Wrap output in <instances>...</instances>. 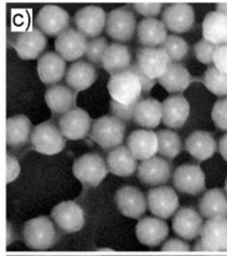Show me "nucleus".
<instances>
[{
    "instance_id": "dca6fc26",
    "label": "nucleus",
    "mask_w": 227,
    "mask_h": 256,
    "mask_svg": "<svg viewBox=\"0 0 227 256\" xmlns=\"http://www.w3.org/2000/svg\"><path fill=\"white\" fill-rule=\"evenodd\" d=\"M46 46H48V38L45 34L41 32L39 28L23 31L15 36L14 50L17 51L18 56L24 61L40 58Z\"/></svg>"
},
{
    "instance_id": "58836bf2",
    "label": "nucleus",
    "mask_w": 227,
    "mask_h": 256,
    "mask_svg": "<svg viewBox=\"0 0 227 256\" xmlns=\"http://www.w3.org/2000/svg\"><path fill=\"white\" fill-rule=\"evenodd\" d=\"M108 42H107L106 38H96L92 40L88 41L87 44V50H86V54L88 61L92 64H97V66H102V58H103V54L106 52V50L108 48Z\"/></svg>"
},
{
    "instance_id": "6e6552de",
    "label": "nucleus",
    "mask_w": 227,
    "mask_h": 256,
    "mask_svg": "<svg viewBox=\"0 0 227 256\" xmlns=\"http://www.w3.org/2000/svg\"><path fill=\"white\" fill-rule=\"evenodd\" d=\"M71 18L69 12L57 5H45L39 10L35 25L46 36H59L69 30Z\"/></svg>"
},
{
    "instance_id": "c03bdc74",
    "label": "nucleus",
    "mask_w": 227,
    "mask_h": 256,
    "mask_svg": "<svg viewBox=\"0 0 227 256\" xmlns=\"http://www.w3.org/2000/svg\"><path fill=\"white\" fill-rule=\"evenodd\" d=\"M192 248L190 246L184 239H177V238H173L161 244V250L163 252H190Z\"/></svg>"
},
{
    "instance_id": "f257e3e1",
    "label": "nucleus",
    "mask_w": 227,
    "mask_h": 256,
    "mask_svg": "<svg viewBox=\"0 0 227 256\" xmlns=\"http://www.w3.org/2000/svg\"><path fill=\"white\" fill-rule=\"evenodd\" d=\"M56 224L51 218L45 216H36L25 223L23 229V238L26 246L31 250H48L56 244Z\"/></svg>"
},
{
    "instance_id": "7c9ffc66",
    "label": "nucleus",
    "mask_w": 227,
    "mask_h": 256,
    "mask_svg": "<svg viewBox=\"0 0 227 256\" xmlns=\"http://www.w3.org/2000/svg\"><path fill=\"white\" fill-rule=\"evenodd\" d=\"M76 96L71 88L66 86H51L45 93V102L49 109L55 116H64L67 112L72 110L75 106Z\"/></svg>"
},
{
    "instance_id": "c9c22d12",
    "label": "nucleus",
    "mask_w": 227,
    "mask_h": 256,
    "mask_svg": "<svg viewBox=\"0 0 227 256\" xmlns=\"http://www.w3.org/2000/svg\"><path fill=\"white\" fill-rule=\"evenodd\" d=\"M158 154L166 160H174L181 154L182 142L179 135L173 130H159L158 132Z\"/></svg>"
},
{
    "instance_id": "9d476101",
    "label": "nucleus",
    "mask_w": 227,
    "mask_h": 256,
    "mask_svg": "<svg viewBox=\"0 0 227 256\" xmlns=\"http://www.w3.org/2000/svg\"><path fill=\"white\" fill-rule=\"evenodd\" d=\"M76 30L88 38H96L106 30L107 14L98 5H87L77 10L74 16Z\"/></svg>"
},
{
    "instance_id": "9b49d317",
    "label": "nucleus",
    "mask_w": 227,
    "mask_h": 256,
    "mask_svg": "<svg viewBox=\"0 0 227 256\" xmlns=\"http://www.w3.org/2000/svg\"><path fill=\"white\" fill-rule=\"evenodd\" d=\"M118 210L127 218L140 219L147 212V197L139 188L134 186H123L118 188L114 194Z\"/></svg>"
},
{
    "instance_id": "a211bd4d",
    "label": "nucleus",
    "mask_w": 227,
    "mask_h": 256,
    "mask_svg": "<svg viewBox=\"0 0 227 256\" xmlns=\"http://www.w3.org/2000/svg\"><path fill=\"white\" fill-rule=\"evenodd\" d=\"M87 38L75 28H69L59 35L55 40V50L57 54L69 62H76L87 50Z\"/></svg>"
},
{
    "instance_id": "ddd939ff",
    "label": "nucleus",
    "mask_w": 227,
    "mask_h": 256,
    "mask_svg": "<svg viewBox=\"0 0 227 256\" xmlns=\"http://www.w3.org/2000/svg\"><path fill=\"white\" fill-rule=\"evenodd\" d=\"M171 174H173V168H171L170 162L161 156L160 158L154 156V158L142 161L137 170L139 181L151 187L165 184L171 178Z\"/></svg>"
},
{
    "instance_id": "393cba45",
    "label": "nucleus",
    "mask_w": 227,
    "mask_h": 256,
    "mask_svg": "<svg viewBox=\"0 0 227 256\" xmlns=\"http://www.w3.org/2000/svg\"><path fill=\"white\" fill-rule=\"evenodd\" d=\"M185 150L190 154V156H192V158L202 162L215 155L217 144L211 132L196 130L185 140Z\"/></svg>"
},
{
    "instance_id": "a18cd8bd",
    "label": "nucleus",
    "mask_w": 227,
    "mask_h": 256,
    "mask_svg": "<svg viewBox=\"0 0 227 256\" xmlns=\"http://www.w3.org/2000/svg\"><path fill=\"white\" fill-rule=\"evenodd\" d=\"M129 70H132L133 72L138 76V78H139L140 83H142L143 94H149L151 92V90L154 88V86H155V80H153L149 76L145 74V73L139 68V66H138L137 64H133Z\"/></svg>"
},
{
    "instance_id": "412c9836",
    "label": "nucleus",
    "mask_w": 227,
    "mask_h": 256,
    "mask_svg": "<svg viewBox=\"0 0 227 256\" xmlns=\"http://www.w3.org/2000/svg\"><path fill=\"white\" fill-rule=\"evenodd\" d=\"M127 148L137 160L154 158L158 154V134L150 129L134 130L127 138Z\"/></svg>"
},
{
    "instance_id": "bb28decb",
    "label": "nucleus",
    "mask_w": 227,
    "mask_h": 256,
    "mask_svg": "<svg viewBox=\"0 0 227 256\" xmlns=\"http://www.w3.org/2000/svg\"><path fill=\"white\" fill-rule=\"evenodd\" d=\"M133 122L144 129H154L163 122V106L154 98L140 99L134 108Z\"/></svg>"
},
{
    "instance_id": "39448f33",
    "label": "nucleus",
    "mask_w": 227,
    "mask_h": 256,
    "mask_svg": "<svg viewBox=\"0 0 227 256\" xmlns=\"http://www.w3.org/2000/svg\"><path fill=\"white\" fill-rule=\"evenodd\" d=\"M137 19L128 6L111 10L107 15L106 32L116 42H128L137 31Z\"/></svg>"
},
{
    "instance_id": "f704fd0d",
    "label": "nucleus",
    "mask_w": 227,
    "mask_h": 256,
    "mask_svg": "<svg viewBox=\"0 0 227 256\" xmlns=\"http://www.w3.org/2000/svg\"><path fill=\"white\" fill-rule=\"evenodd\" d=\"M199 212L203 218H227V194L220 188L207 190L199 202Z\"/></svg>"
},
{
    "instance_id": "603ef678",
    "label": "nucleus",
    "mask_w": 227,
    "mask_h": 256,
    "mask_svg": "<svg viewBox=\"0 0 227 256\" xmlns=\"http://www.w3.org/2000/svg\"><path fill=\"white\" fill-rule=\"evenodd\" d=\"M192 249L196 250V252H205V248H203L202 242H200V240H199V242H195V245H194V248H192Z\"/></svg>"
},
{
    "instance_id": "2eb2a0df",
    "label": "nucleus",
    "mask_w": 227,
    "mask_h": 256,
    "mask_svg": "<svg viewBox=\"0 0 227 256\" xmlns=\"http://www.w3.org/2000/svg\"><path fill=\"white\" fill-rule=\"evenodd\" d=\"M135 64L150 78L159 80L170 66L171 60L161 47H142L137 51Z\"/></svg>"
},
{
    "instance_id": "2f4dec72",
    "label": "nucleus",
    "mask_w": 227,
    "mask_h": 256,
    "mask_svg": "<svg viewBox=\"0 0 227 256\" xmlns=\"http://www.w3.org/2000/svg\"><path fill=\"white\" fill-rule=\"evenodd\" d=\"M159 84L170 94H179L187 90L191 83L189 70L179 62H171L166 72L158 80Z\"/></svg>"
},
{
    "instance_id": "de8ad7c7",
    "label": "nucleus",
    "mask_w": 227,
    "mask_h": 256,
    "mask_svg": "<svg viewBox=\"0 0 227 256\" xmlns=\"http://www.w3.org/2000/svg\"><path fill=\"white\" fill-rule=\"evenodd\" d=\"M20 164L17 158L12 155L7 156V182L12 184L19 177L20 174Z\"/></svg>"
},
{
    "instance_id": "a19ab883",
    "label": "nucleus",
    "mask_w": 227,
    "mask_h": 256,
    "mask_svg": "<svg viewBox=\"0 0 227 256\" xmlns=\"http://www.w3.org/2000/svg\"><path fill=\"white\" fill-rule=\"evenodd\" d=\"M211 118L217 129L227 132V96L216 100L211 110Z\"/></svg>"
},
{
    "instance_id": "a878e982",
    "label": "nucleus",
    "mask_w": 227,
    "mask_h": 256,
    "mask_svg": "<svg viewBox=\"0 0 227 256\" xmlns=\"http://www.w3.org/2000/svg\"><path fill=\"white\" fill-rule=\"evenodd\" d=\"M97 78L95 66L87 61H76L67 68L65 80L75 92H83L92 87Z\"/></svg>"
},
{
    "instance_id": "0eeeda50",
    "label": "nucleus",
    "mask_w": 227,
    "mask_h": 256,
    "mask_svg": "<svg viewBox=\"0 0 227 256\" xmlns=\"http://www.w3.org/2000/svg\"><path fill=\"white\" fill-rule=\"evenodd\" d=\"M51 219L61 233H77L85 226V212L72 200H66L55 206L51 210Z\"/></svg>"
},
{
    "instance_id": "3c124183",
    "label": "nucleus",
    "mask_w": 227,
    "mask_h": 256,
    "mask_svg": "<svg viewBox=\"0 0 227 256\" xmlns=\"http://www.w3.org/2000/svg\"><path fill=\"white\" fill-rule=\"evenodd\" d=\"M216 9H217V12H223V14L227 15V2H220V4H217Z\"/></svg>"
},
{
    "instance_id": "b1692460",
    "label": "nucleus",
    "mask_w": 227,
    "mask_h": 256,
    "mask_svg": "<svg viewBox=\"0 0 227 256\" xmlns=\"http://www.w3.org/2000/svg\"><path fill=\"white\" fill-rule=\"evenodd\" d=\"M66 72V61L57 52H46L38 60V74L44 84H57Z\"/></svg>"
},
{
    "instance_id": "49530a36",
    "label": "nucleus",
    "mask_w": 227,
    "mask_h": 256,
    "mask_svg": "<svg viewBox=\"0 0 227 256\" xmlns=\"http://www.w3.org/2000/svg\"><path fill=\"white\" fill-rule=\"evenodd\" d=\"M213 66L221 72L227 73V44L216 47L215 54H213Z\"/></svg>"
},
{
    "instance_id": "f8f14e48",
    "label": "nucleus",
    "mask_w": 227,
    "mask_h": 256,
    "mask_svg": "<svg viewBox=\"0 0 227 256\" xmlns=\"http://www.w3.org/2000/svg\"><path fill=\"white\" fill-rule=\"evenodd\" d=\"M148 208L158 218L168 219L179 210V197L171 187L151 188L147 194Z\"/></svg>"
},
{
    "instance_id": "09e8293b",
    "label": "nucleus",
    "mask_w": 227,
    "mask_h": 256,
    "mask_svg": "<svg viewBox=\"0 0 227 256\" xmlns=\"http://www.w3.org/2000/svg\"><path fill=\"white\" fill-rule=\"evenodd\" d=\"M217 150L218 152H220V155L222 156L223 160L227 162V134L223 135V136L220 139V141H218Z\"/></svg>"
},
{
    "instance_id": "20e7f679",
    "label": "nucleus",
    "mask_w": 227,
    "mask_h": 256,
    "mask_svg": "<svg viewBox=\"0 0 227 256\" xmlns=\"http://www.w3.org/2000/svg\"><path fill=\"white\" fill-rule=\"evenodd\" d=\"M72 172L83 187L95 188L103 182L109 171L107 161L100 154L90 152L76 158Z\"/></svg>"
},
{
    "instance_id": "f03ea898",
    "label": "nucleus",
    "mask_w": 227,
    "mask_h": 256,
    "mask_svg": "<svg viewBox=\"0 0 227 256\" xmlns=\"http://www.w3.org/2000/svg\"><path fill=\"white\" fill-rule=\"evenodd\" d=\"M90 136L103 150H113L123 144L126 125L124 122L114 116H101L93 122Z\"/></svg>"
},
{
    "instance_id": "aec40b11",
    "label": "nucleus",
    "mask_w": 227,
    "mask_h": 256,
    "mask_svg": "<svg viewBox=\"0 0 227 256\" xmlns=\"http://www.w3.org/2000/svg\"><path fill=\"white\" fill-rule=\"evenodd\" d=\"M203 226V216L191 207H182L174 214L173 230L186 242L200 236Z\"/></svg>"
},
{
    "instance_id": "37998d69",
    "label": "nucleus",
    "mask_w": 227,
    "mask_h": 256,
    "mask_svg": "<svg viewBox=\"0 0 227 256\" xmlns=\"http://www.w3.org/2000/svg\"><path fill=\"white\" fill-rule=\"evenodd\" d=\"M133 8L138 14L144 16L145 19H149V18L158 16L163 6L160 2H135Z\"/></svg>"
},
{
    "instance_id": "4c0bfd02",
    "label": "nucleus",
    "mask_w": 227,
    "mask_h": 256,
    "mask_svg": "<svg viewBox=\"0 0 227 256\" xmlns=\"http://www.w3.org/2000/svg\"><path fill=\"white\" fill-rule=\"evenodd\" d=\"M170 57L171 62H180L189 54V45L184 38L177 35H168L166 40L160 46Z\"/></svg>"
},
{
    "instance_id": "7ed1b4c3",
    "label": "nucleus",
    "mask_w": 227,
    "mask_h": 256,
    "mask_svg": "<svg viewBox=\"0 0 227 256\" xmlns=\"http://www.w3.org/2000/svg\"><path fill=\"white\" fill-rule=\"evenodd\" d=\"M107 88L111 98L124 106L137 104L143 94L142 83L132 70L111 76Z\"/></svg>"
},
{
    "instance_id": "c85d7f7f",
    "label": "nucleus",
    "mask_w": 227,
    "mask_h": 256,
    "mask_svg": "<svg viewBox=\"0 0 227 256\" xmlns=\"http://www.w3.org/2000/svg\"><path fill=\"white\" fill-rule=\"evenodd\" d=\"M132 64V54L129 48L119 42L109 45L102 58V67L111 76L129 70Z\"/></svg>"
},
{
    "instance_id": "5701e85b",
    "label": "nucleus",
    "mask_w": 227,
    "mask_h": 256,
    "mask_svg": "<svg viewBox=\"0 0 227 256\" xmlns=\"http://www.w3.org/2000/svg\"><path fill=\"white\" fill-rule=\"evenodd\" d=\"M163 124L170 129H179L186 124L190 116V104L185 96L174 94L161 103Z\"/></svg>"
},
{
    "instance_id": "c756f323",
    "label": "nucleus",
    "mask_w": 227,
    "mask_h": 256,
    "mask_svg": "<svg viewBox=\"0 0 227 256\" xmlns=\"http://www.w3.org/2000/svg\"><path fill=\"white\" fill-rule=\"evenodd\" d=\"M137 36L143 47H159L168 38V28L160 20L149 18L138 24Z\"/></svg>"
},
{
    "instance_id": "cd10ccee",
    "label": "nucleus",
    "mask_w": 227,
    "mask_h": 256,
    "mask_svg": "<svg viewBox=\"0 0 227 256\" xmlns=\"http://www.w3.org/2000/svg\"><path fill=\"white\" fill-rule=\"evenodd\" d=\"M106 161L108 171L119 177L132 176L138 170L137 158L129 148L123 145L109 151Z\"/></svg>"
},
{
    "instance_id": "e433bc0d",
    "label": "nucleus",
    "mask_w": 227,
    "mask_h": 256,
    "mask_svg": "<svg viewBox=\"0 0 227 256\" xmlns=\"http://www.w3.org/2000/svg\"><path fill=\"white\" fill-rule=\"evenodd\" d=\"M203 82L206 88L212 94L221 98L227 96V73L221 72L213 64L206 70Z\"/></svg>"
},
{
    "instance_id": "473e14b6",
    "label": "nucleus",
    "mask_w": 227,
    "mask_h": 256,
    "mask_svg": "<svg viewBox=\"0 0 227 256\" xmlns=\"http://www.w3.org/2000/svg\"><path fill=\"white\" fill-rule=\"evenodd\" d=\"M31 122L26 116H14L7 120V145L9 148H22L31 140Z\"/></svg>"
},
{
    "instance_id": "79ce46f5",
    "label": "nucleus",
    "mask_w": 227,
    "mask_h": 256,
    "mask_svg": "<svg viewBox=\"0 0 227 256\" xmlns=\"http://www.w3.org/2000/svg\"><path fill=\"white\" fill-rule=\"evenodd\" d=\"M109 108H111L112 116L118 118L122 122H132L133 120L135 104L134 106H124V104H121L112 99Z\"/></svg>"
},
{
    "instance_id": "8fccbe9b",
    "label": "nucleus",
    "mask_w": 227,
    "mask_h": 256,
    "mask_svg": "<svg viewBox=\"0 0 227 256\" xmlns=\"http://www.w3.org/2000/svg\"><path fill=\"white\" fill-rule=\"evenodd\" d=\"M7 244L10 245L13 242H15L17 240V234H15V230L14 228L12 226V224L8 223V230H7Z\"/></svg>"
},
{
    "instance_id": "864d4df0",
    "label": "nucleus",
    "mask_w": 227,
    "mask_h": 256,
    "mask_svg": "<svg viewBox=\"0 0 227 256\" xmlns=\"http://www.w3.org/2000/svg\"><path fill=\"white\" fill-rule=\"evenodd\" d=\"M225 193L227 194V178H226V181H225Z\"/></svg>"
},
{
    "instance_id": "72a5a7b5",
    "label": "nucleus",
    "mask_w": 227,
    "mask_h": 256,
    "mask_svg": "<svg viewBox=\"0 0 227 256\" xmlns=\"http://www.w3.org/2000/svg\"><path fill=\"white\" fill-rule=\"evenodd\" d=\"M202 38L216 46L227 44V15L217 10L208 12L202 22Z\"/></svg>"
},
{
    "instance_id": "4be33fe9",
    "label": "nucleus",
    "mask_w": 227,
    "mask_h": 256,
    "mask_svg": "<svg viewBox=\"0 0 227 256\" xmlns=\"http://www.w3.org/2000/svg\"><path fill=\"white\" fill-rule=\"evenodd\" d=\"M200 242L205 250L221 252L227 250V218H210L203 223Z\"/></svg>"
},
{
    "instance_id": "6ab92c4d",
    "label": "nucleus",
    "mask_w": 227,
    "mask_h": 256,
    "mask_svg": "<svg viewBox=\"0 0 227 256\" xmlns=\"http://www.w3.org/2000/svg\"><path fill=\"white\" fill-rule=\"evenodd\" d=\"M135 234L140 244L155 248L165 242L169 235V226L164 219L158 216H144L138 222Z\"/></svg>"
},
{
    "instance_id": "423d86ee",
    "label": "nucleus",
    "mask_w": 227,
    "mask_h": 256,
    "mask_svg": "<svg viewBox=\"0 0 227 256\" xmlns=\"http://www.w3.org/2000/svg\"><path fill=\"white\" fill-rule=\"evenodd\" d=\"M31 144L38 152L43 155H57L66 146V138L60 128L52 122H41L36 125L31 134Z\"/></svg>"
},
{
    "instance_id": "f3484780",
    "label": "nucleus",
    "mask_w": 227,
    "mask_h": 256,
    "mask_svg": "<svg viewBox=\"0 0 227 256\" xmlns=\"http://www.w3.org/2000/svg\"><path fill=\"white\" fill-rule=\"evenodd\" d=\"M92 124L87 112L74 108L60 118L59 128L67 140H82L91 132Z\"/></svg>"
},
{
    "instance_id": "4468645a",
    "label": "nucleus",
    "mask_w": 227,
    "mask_h": 256,
    "mask_svg": "<svg viewBox=\"0 0 227 256\" xmlns=\"http://www.w3.org/2000/svg\"><path fill=\"white\" fill-rule=\"evenodd\" d=\"M161 22L169 31L173 34H185L191 30L195 24V12L190 4L175 2L170 4L163 10Z\"/></svg>"
},
{
    "instance_id": "ea45409f",
    "label": "nucleus",
    "mask_w": 227,
    "mask_h": 256,
    "mask_svg": "<svg viewBox=\"0 0 227 256\" xmlns=\"http://www.w3.org/2000/svg\"><path fill=\"white\" fill-rule=\"evenodd\" d=\"M215 44L210 42V41L205 40V38H201L199 42L196 44L194 47L195 56H196V60L202 64H207V66H212L213 64V54H215L216 51Z\"/></svg>"
},
{
    "instance_id": "1a4fd4ad",
    "label": "nucleus",
    "mask_w": 227,
    "mask_h": 256,
    "mask_svg": "<svg viewBox=\"0 0 227 256\" xmlns=\"http://www.w3.org/2000/svg\"><path fill=\"white\" fill-rule=\"evenodd\" d=\"M173 184L180 193L197 196L205 190L206 177L199 164H185L174 171Z\"/></svg>"
}]
</instances>
